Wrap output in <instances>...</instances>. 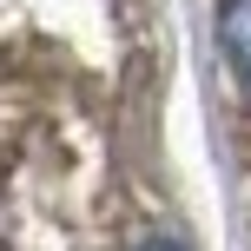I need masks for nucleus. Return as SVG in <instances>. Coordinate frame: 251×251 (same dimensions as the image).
<instances>
[{
    "label": "nucleus",
    "mask_w": 251,
    "mask_h": 251,
    "mask_svg": "<svg viewBox=\"0 0 251 251\" xmlns=\"http://www.w3.org/2000/svg\"><path fill=\"white\" fill-rule=\"evenodd\" d=\"M218 53H225L238 93L251 100V0H218Z\"/></svg>",
    "instance_id": "f257e3e1"
},
{
    "label": "nucleus",
    "mask_w": 251,
    "mask_h": 251,
    "mask_svg": "<svg viewBox=\"0 0 251 251\" xmlns=\"http://www.w3.org/2000/svg\"><path fill=\"white\" fill-rule=\"evenodd\" d=\"M146 251H185V245H172V238H159V245H146Z\"/></svg>",
    "instance_id": "f03ea898"
}]
</instances>
